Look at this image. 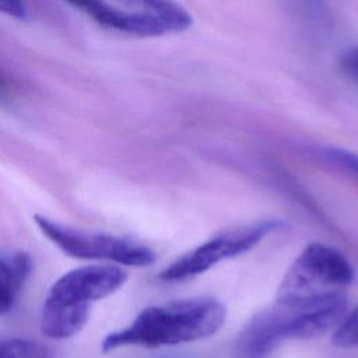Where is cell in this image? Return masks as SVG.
<instances>
[{"instance_id": "obj_1", "label": "cell", "mask_w": 358, "mask_h": 358, "mask_svg": "<svg viewBox=\"0 0 358 358\" xmlns=\"http://www.w3.org/2000/svg\"><path fill=\"white\" fill-rule=\"evenodd\" d=\"M225 306L208 296L178 299L143 309L134 320L110 334L101 344L103 352L120 347L155 348L207 338L224 324Z\"/></svg>"}, {"instance_id": "obj_2", "label": "cell", "mask_w": 358, "mask_h": 358, "mask_svg": "<svg viewBox=\"0 0 358 358\" xmlns=\"http://www.w3.org/2000/svg\"><path fill=\"white\" fill-rule=\"evenodd\" d=\"M343 292L302 301H277L257 313L239 336V358H263L281 341L312 338L330 329L347 313Z\"/></svg>"}, {"instance_id": "obj_3", "label": "cell", "mask_w": 358, "mask_h": 358, "mask_svg": "<svg viewBox=\"0 0 358 358\" xmlns=\"http://www.w3.org/2000/svg\"><path fill=\"white\" fill-rule=\"evenodd\" d=\"M354 281L350 260L337 249L312 242L285 273L277 301H302L340 294Z\"/></svg>"}, {"instance_id": "obj_4", "label": "cell", "mask_w": 358, "mask_h": 358, "mask_svg": "<svg viewBox=\"0 0 358 358\" xmlns=\"http://www.w3.org/2000/svg\"><path fill=\"white\" fill-rule=\"evenodd\" d=\"M41 232L64 255L81 260H105L124 266L144 267L155 262V252L126 238L88 232L67 227L45 215H34Z\"/></svg>"}, {"instance_id": "obj_5", "label": "cell", "mask_w": 358, "mask_h": 358, "mask_svg": "<svg viewBox=\"0 0 358 358\" xmlns=\"http://www.w3.org/2000/svg\"><path fill=\"white\" fill-rule=\"evenodd\" d=\"M281 225L282 222L278 220H266L224 231L169 264L159 273V280L178 282L193 278L225 259L253 249L262 239Z\"/></svg>"}, {"instance_id": "obj_6", "label": "cell", "mask_w": 358, "mask_h": 358, "mask_svg": "<svg viewBox=\"0 0 358 358\" xmlns=\"http://www.w3.org/2000/svg\"><path fill=\"white\" fill-rule=\"evenodd\" d=\"M127 273L115 264H85L60 275L48 298L66 305L90 306L123 287Z\"/></svg>"}, {"instance_id": "obj_7", "label": "cell", "mask_w": 358, "mask_h": 358, "mask_svg": "<svg viewBox=\"0 0 358 358\" xmlns=\"http://www.w3.org/2000/svg\"><path fill=\"white\" fill-rule=\"evenodd\" d=\"M73 7L81 10L99 25L136 36H162L169 35L168 28L158 20L126 11L105 0H66Z\"/></svg>"}, {"instance_id": "obj_8", "label": "cell", "mask_w": 358, "mask_h": 358, "mask_svg": "<svg viewBox=\"0 0 358 358\" xmlns=\"http://www.w3.org/2000/svg\"><path fill=\"white\" fill-rule=\"evenodd\" d=\"M88 316L90 306L66 305L46 296L41 313V330L48 338H70L84 327Z\"/></svg>"}, {"instance_id": "obj_9", "label": "cell", "mask_w": 358, "mask_h": 358, "mask_svg": "<svg viewBox=\"0 0 358 358\" xmlns=\"http://www.w3.org/2000/svg\"><path fill=\"white\" fill-rule=\"evenodd\" d=\"M34 268L27 252L0 253V316L8 313Z\"/></svg>"}, {"instance_id": "obj_10", "label": "cell", "mask_w": 358, "mask_h": 358, "mask_svg": "<svg viewBox=\"0 0 358 358\" xmlns=\"http://www.w3.org/2000/svg\"><path fill=\"white\" fill-rule=\"evenodd\" d=\"M0 358H53V351L36 340L7 338L0 340Z\"/></svg>"}, {"instance_id": "obj_11", "label": "cell", "mask_w": 358, "mask_h": 358, "mask_svg": "<svg viewBox=\"0 0 358 358\" xmlns=\"http://www.w3.org/2000/svg\"><path fill=\"white\" fill-rule=\"evenodd\" d=\"M331 343L340 348L358 347V305L337 323Z\"/></svg>"}, {"instance_id": "obj_12", "label": "cell", "mask_w": 358, "mask_h": 358, "mask_svg": "<svg viewBox=\"0 0 358 358\" xmlns=\"http://www.w3.org/2000/svg\"><path fill=\"white\" fill-rule=\"evenodd\" d=\"M324 157L331 161V164L348 171L358 178V154L343 150V148H327Z\"/></svg>"}, {"instance_id": "obj_13", "label": "cell", "mask_w": 358, "mask_h": 358, "mask_svg": "<svg viewBox=\"0 0 358 358\" xmlns=\"http://www.w3.org/2000/svg\"><path fill=\"white\" fill-rule=\"evenodd\" d=\"M340 67L345 76L358 84V45L343 53L340 59Z\"/></svg>"}, {"instance_id": "obj_14", "label": "cell", "mask_w": 358, "mask_h": 358, "mask_svg": "<svg viewBox=\"0 0 358 358\" xmlns=\"http://www.w3.org/2000/svg\"><path fill=\"white\" fill-rule=\"evenodd\" d=\"M0 13L20 21H24L28 17L24 0H0Z\"/></svg>"}, {"instance_id": "obj_15", "label": "cell", "mask_w": 358, "mask_h": 358, "mask_svg": "<svg viewBox=\"0 0 358 358\" xmlns=\"http://www.w3.org/2000/svg\"><path fill=\"white\" fill-rule=\"evenodd\" d=\"M3 91V81H1V78H0V92Z\"/></svg>"}]
</instances>
